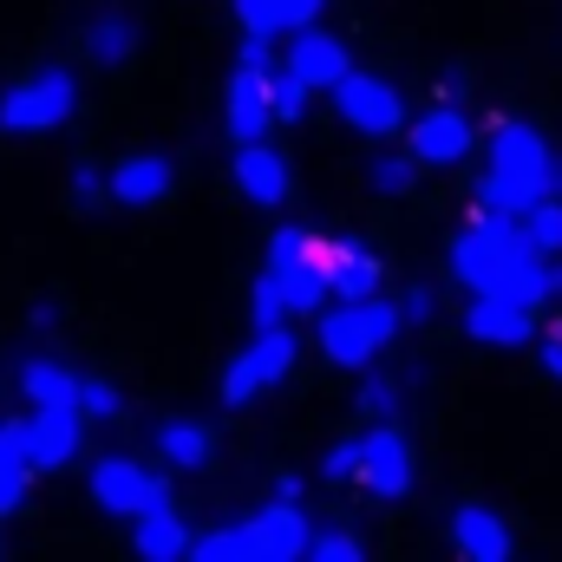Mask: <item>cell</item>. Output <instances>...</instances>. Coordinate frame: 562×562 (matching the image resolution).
I'll list each match as a JSON object with an SVG mask.
<instances>
[{
	"instance_id": "1",
	"label": "cell",
	"mask_w": 562,
	"mask_h": 562,
	"mask_svg": "<svg viewBox=\"0 0 562 562\" xmlns=\"http://www.w3.org/2000/svg\"><path fill=\"white\" fill-rule=\"evenodd\" d=\"M550 144L543 132H530L524 119H504L491 132V150H484V177H477V210L491 216H530L543 196H550Z\"/></svg>"
},
{
	"instance_id": "2",
	"label": "cell",
	"mask_w": 562,
	"mask_h": 562,
	"mask_svg": "<svg viewBox=\"0 0 562 562\" xmlns=\"http://www.w3.org/2000/svg\"><path fill=\"white\" fill-rule=\"evenodd\" d=\"M524 256H537L530 236H524V223H517V216H491V210H477L471 229L451 243V276L464 281L471 294H491V288L510 281V269H517Z\"/></svg>"
},
{
	"instance_id": "3",
	"label": "cell",
	"mask_w": 562,
	"mask_h": 562,
	"mask_svg": "<svg viewBox=\"0 0 562 562\" xmlns=\"http://www.w3.org/2000/svg\"><path fill=\"white\" fill-rule=\"evenodd\" d=\"M400 301H380V294H360V301H340L334 314H321V353L334 367H367L393 334H400Z\"/></svg>"
},
{
	"instance_id": "4",
	"label": "cell",
	"mask_w": 562,
	"mask_h": 562,
	"mask_svg": "<svg viewBox=\"0 0 562 562\" xmlns=\"http://www.w3.org/2000/svg\"><path fill=\"white\" fill-rule=\"evenodd\" d=\"M269 276H276L281 294H288V314H321L327 294H334V281H327V243L307 236L301 223H281L276 229V243H269Z\"/></svg>"
},
{
	"instance_id": "5",
	"label": "cell",
	"mask_w": 562,
	"mask_h": 562,
	"mask_svg": "<svg viewBox=\"0 0 562 562\" xmlns=\"http://www.w3.org/2000/svg\"><path fill=\"white\" fill-rule=\"evenodd\" d=\"M72 105H79V79H72L66 66H46V72H33L26 86H13V92L0 99V132H13V138L59 132V125L72 119Z\"/></svg>"
},
{
	"instance_id": "6",
	"label": "cell",
	"mask_w": 562,
	"mask_h": 562,
	"mask_svg": "<svg viewBox=\"0 0 562 562\" xmlns=\"http://www.w3.org/2000/svg\"><path fill=\"white\" fill-rule=\"evenodd\" d=\"M288 367H294V334L288 327H256V340L229 360V373H223V406H249V400H262L269 386L288 380Z\"/></svg>"
},
{
	"instance_id": "7",
	"label": "cell",
	"mask_w": 562,
	"mask_h": 562,
	"mask_svg": "<svg viewBox=\"0 0 562 562\" xmlns=\"http://www.w3.org/2000/svg\"><path fill=\"white\" fill-rule=\"evenodd\" d=\"M334 112H340L360 138H393V132L413 125L400 86H386V79H373V72H347V79L334 86Z\"/></svg>"
},
{
	"instance_id": "8",
	"label": "cell",
	"mask_w": 562,
	"mask_h": 562,
	"mask_svg": "<svg viewBox=\"0 0 562 562\" xmlns=\"http://www.w3.org/2000/svg\"><path fill=\"white\" fill-rule=\"evenodd\" d=\"M86 484H92V504H99L105 517H132V524H138L150 504L170 497V484H164L157 471H144L138 458H99Z\"/></svg>"
},
{
	"instance_id": "9",
	"label": "cell",
	"mask_w": 562,
	"mask_h": 562,
	"mask_svg": "<svg viewBox=\"0 0 562 562\" xmlns=\"http://www.w3.org/2000/svg\"><path fill=\"white\" fill-rule=\"evenodd\" d=\"M353 484L373 491V497H386V504L413 491V445H406L400 419H373V431L360 438V471H353Z\"/></svg>"
},
{
	"instance_id": "10",
	"label": "cell",
	"mask_w": 562,
	"mask_h": 562,
	"mask_svg": "<svg viewBox=\"0 0 562 562\" xmlns=\"http://www.w3.org/2000/svg\"><path fill=\"white\" fill-rule=\"evenodd\" d=\"M307 92H334L347 72H353V53H347V40L340 33H327V26H294V40H288V59H281Z\"/></svg>"
},
{
	"instance_id": "11",
	"label": "cell",
	"mask_w": 562,
	"mask_h": 562,
	"mask_svg": "<svg viewBox=\"0 0 562 562\" xmlns=\"http://www.w3.org/2000/svg\"><path fill=\"white\" fill-rule=\"evenodd\" d=\"M471 144H477V132H471V119H464L458 105H431L425 119H413V125H406V150L419 157L425 170L464 164V157H471Z\"/></svg>"
},
{
	"instance_id": "12",
	"label": "cell",
	"mask_w": 562,
	"mask_h": 562,
	"mask_svg": "<svg viewBox=\"0 0 562 562\" xmlns=\"http://www.w3.org/2000/svg\"><path fill=\"white\" fill-rule=\"evenodd\" d=\"M464 334L477 340V347H524L530 334H537V307L530 301H517V294H471V307H464Z\"/></svg>"
},
{
	"instance_id": "13",
	"label": "cell",
	"mask_w": 562,
	"mask_h": 562,
	"mask_svg": "<svg viewBox=\"0 0 562 562\" xmlns=\"http://www.w3.org/2000/svg\"><path fill=\"white\" fill-rule=\"evenodd\" d=\"M307 517L294 510V497H281L269 510H256L249 524H243V543H249V562H294L307 557Z\"/></svg>"
},
{
	"instance_id": "14",
	"label": "cell",
	"mask_w": 562,
	"mask_h": 562,
	"mask_svg": "<svg viewBox=\"0 0 562 562\" xmlns=\"http://www.w3.org/2000/svg\"><path fill=\"white\" fill-rule=\"evenodd\" d=\"M105 183H112V203H125V210H150V203H164V196H170L177 164H170L164 150H138V157H125Z\"/></svg>"
},
{
	"instance_id": "15",
	"label": "cell",
	"mask_w": 562,
	"mask_h": 562,
	"mask_svg": "<svg viewBox=\"0 0 562 562\" xmlns=\"http://www.w3.org/2000/svg\"><path fill=\"white\" fill-rule=\"evenodd\" d=\"M451 543H458V557H471V562H510V550H517L510 524L497 510H484V504H458L451 510Z\"/></svg>"
},
{
	"instance_id": "16",
	"label": "cell",
	"mask_w": 562,
	"mask_h": 562,
	"mask_svg": "<svg viewBox=\"0 0 562 562\" xmlns=\"http://www.w3.org/2000/svg\"><path fill=\"white\" fill-rule=\"evenodd\" d=\"M79 419H86V413H72V406H33V419H26L33 471H59V464H72V451H79Z\"/></svg>"
},
{
	"instance_id": "17",
	"label": "cell",
	"mask_w": 562,
	"mask_h": 562,
	"mask_svg": "<svg viewBox=\"0 0 562 562\" xmlns=\"http://www.w3.org/2000/svg\"><path fill=\"white\" fill-rule=\"evenodd\" d=\"M236 190L256 203V210H281L288 203V157L269 144H236Z\"/></svg>"
},
{
	"instance_id": "18",
	"label": "cell",
	"mask_w": 562,
	"mask_h": 562,
	"mask_svg": "<svg viewBox=\"0 0 562 562\" xmlns=\"http://www.w3.org/2000/svg\"><path fill=\"white\" fill-rule=\"evenodd\" d=\"M269 125H276V105H269V72L243 66V72L229 79V138H236V144H256Z\"/></svg>"
},
{
	"instance_id": "19",
	"label": "cell",
	"mask_w": 562,
	"mask_h": 562,
	"mask_svg": "<svg viewBox=\"0 0 562 562\" xmlns=\"http://www.w3.org/2000/svg\"><path fill=\"white\" fill-rule=\"evenodd\" d=\"M150 438H157V458H164L170 471H203V464L216 458V431L196 425V419H164Z\"/></svg>"
},
{
	"instance_id": "20",
	"label": "cell",
	"mask_w": 562,
	"mask_h": 562,
	"mask_svg": "<svg viewBox=\"0 0 562 562\" xmlns=\"http://www.w3.org/2000/svg\"><path fill=\"white\" fill-rule=\"evenodd\" d=\"M380 256H367V249H353V243H327V281H334V294L340 301H360V294H380Z\"/></svg>"
},
{
	"instance_id": "21",
	"label": "cell",
	"mask_w": 562,
	"mask_h": 562,
	"mask_svg": "<svg viewBox=\"0 0 562 562\" xmlns=\"http://www.w3.org/2000/svg\"><path fill=\"white\" fill-rule=\"evenodd\" d=\"M33 477V451H26V419H0V517L20 510Z\"/></svg>"
},
{
	"instance_id": "22",
	"label": "cell",
	"mask_w": 562,
	"mask_h": 562,
	"mask_svg": "<svg viewBox=\"0 0 562 562\" xmlns=\"http://www.w3.org/2000/svg\"><path fill=\"white\" fill-rule=\"evenodd\" d=\"M20 386H26L33 406H72V413H79V386H86V380H79L72 367H59V360H40V353H33V360H20Z\"/></svg>"
},
{
	"instance_id": "23",
	"label": "cell",
	"mask_w": 562,
	"mask_h": 562,
	"mask_svg": "<svg viewBox=\"0 0 562 562\" xmlns=\"http://www.w3.org/2000/svg\"><path fill=\"white\" fill-rule=\"evenodd\" d=\"M138 557H150V562L190 557V530H183V517L170 510V497H164V504H150V510L138 517Z\"/></svg>"
},
{
	"instance_id": "24",
	"label": "cell",
	"mask_w": 562,
	"mask_h": 562,
	"mask_svg": "<svg viewBox=\"0 0 562 562\" xmlns=\"http://www.w3.org/2000/svg\"><path fill=\"white\" fill-rule=\"evenodd\" d=\"M327 0H236V13H243V33H294V26H307L314 13H321Z\"/></svg>"
},
{
	"instance_id": "25",
	"label": "cell",
	"mask_w": 562,
	"mask_h": 562,
	"mask_svg": "<svg viewBox=\"0 0 562 562\" xmlns=\"http://www.w3.org/2000/svg\"><path fill=\"white\" fill-rule=\"evenodd\" d=\"M86 53H92L99 66H125V59L138 53V20H125V13H99V20L86 26Z\"/></svg>"
},
{
	"instance_id": "26",
	"label": "cell",
	"mask_w": 562,
	"mask_h": 562,
	"mask_svg": "<svg viewBox=\"0 0 562 562\" xmlns=\"http://www.w3.org/2000/svg\"><path fill=\"white\" fill-rule=\"evenodd\" d=\"M419 157L413 150H386V157H373L367 164V183H373V196H406L413 183H419Z\"/></svg>"
},
{
	"instance_id": "27",
	"label": "cell",
	"mask_w": 562,
	"mask_h": 562,
	"mask_svg": "<svg viewBox=\"0 0 562 562\" xmlns=\"http://www.w3.org/2000/svg\"><path fill=\"white\" fill-rule=\"evenodd\" d=\"M524 223V236H530V249L537 256H562V196H543L530 216H517Z\"/></svg>"
},
{
	"instance_id": "28",
	"label": "cell",
	"mask_w": 562,
	"mask_h": 562,
	"mask_svg": "<svg viewBox=\"0 0 562 562\" xmlns=\"http://www.w3.org/2000/svg\"><path fill=\"white\" fill-rule=\"evenodd\" d=\"M400 406H406V386H400L393 373L360 380V413H367V419H400Z\"/></svg>"
},
{
	"instance_id": "29",
	"label": "cell",
	"mask_w": 562,
	"mask_h": 562,
	"mask_svg": "<svg viewBox=\"0 0 562 562\" xmlns=\"http://www.w3.org/2000/svg\"><path fill=\"white\" fill-rule=\"evenodd\" d=\"M249 321H256V327H281V321H294V314H288V294H281V281L269 276V269H262L256 288H249Z\"/></svg>"
},
{
	"instance_id": "30",
	"label": "cell",
	"mask_w": 562,
	"mask_h": 562,
	"mask_svg": "<svg viewBox=\"0 0 562 562\" xmlns=\"http://www.w3.org/2000/svg\"><path fill=\"white\" fill-rule=\"evenodd\" d=\"M269 105H276V125H301V119H307V86H301L288 66L269 79Z\"/></svg>"
},
{
	"instance_id": "31",
	"label": "cell",
	"mask_w": 562,
	"mask_h": 562,
	"mask_svg": "<svg viewBox=\"0 0 562 562\" xmlns=\"http://www.w3.org/2000/svg\"><path fill=\"white\" fill-rule=\"evenodd\" d=\"M190 557H196V562H249L243 524H229V530H210V537H190Z\"/></svg>"
},
{
	"instance_id": "32",
	"label": "cell",
	"mask_w": 562,
	"mask_h": 562,
	"mask_svg": "<svg viewBox=\"0 0 562 562\" xmlns=\"http://www.w3.org/2000/svg\"><path fill=\"white\" fill-rule=\"evenodd\" d=\"M307 557L314 562H360L367 543H360L353 530H314V537H307Z\"/></svg>"
},
{
	"instance_id": "33",
	"label": "cell",
	"mask_w": 562,
	"mask_h": 562,
	"mask_svg": "<svg viewBox=\"0 0 562 562\" xmlns=\"http://www.w3.org/2000/svg\"><path fill=\"white\" fill-rule=\"evenodd\" d=\"M79 413H86V419H119V413H125V393H119L112 380H86V386H79Z\"/></svg>"
},
{
	"instance_id": "34",
	"label": "cell",
	"mask_w": 562,
	"mask_h": 562,
	"mask_svg": "<svg viewBox=\"0 0 562 562\" xmlns=\"http://www.w3.org/2000/svg\"><path fill=\"white\" fill-rule=\"evenodd\" d=\"M353 471H360V438L321 451V477H327V484H353Z\"/></svg>"
},
{
	"instance_id": "35",
	"label": "cell",
	"mask_w": 562,
	"mask_h": 562,
	"mask_svg": "<svg viewBox=\"0 0 562 562\" xmlns=\"http://www.w3.org/2000/svg\"><path fill=\"white\" fill-rule=\"evenodd\" d=\"M72 203H79V210H99V203H112V183H105L92 164H72Z\"/></svg>"
},
{
	"instance_id": "36",
	"label": "cell",
	"mask_w": 562,
	"mask_h": 562,
	"mask_svg": "<svg viewBox=\"0 0 562 562\" xmlns=\"http://www.w3.org/2000/svg\"><path fill=\"white\" fill-rule=\"evenodd\" d=\"M431 314H438V294H431V288H406V294H400V321H406V327H425Z\"/></svg>"
},
{
	"instance_id": "37",
	"label": "cell",
	"mask_w": 562,
	"mask_h": 562,
	"mask_svg": "<svg viewBox=\"0 0 562 562\" xmlns=\"http://www.w3.org/2000/svg\"><path fill=\"white\" fill-rule=\"evenodd\" d=\"M537 360H543V373H550V380H562V327H557V334H543Z\"/></svg>"
},
{
	"instance_id": "38",
	"label": "cell",
	"mask_w": 562,
	"mask_h": 562,
	"mask_svg": "<svg viewBox=\"0 0 562 562\" xmlns=\"http://www.w3.org/2000/svg\"><path fill=\"white\" fill-rule=\"evenodd\" d=\"M550 196H562V157H550Z\"/></svg>"
}]
</instances>
